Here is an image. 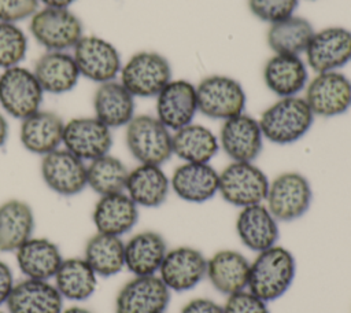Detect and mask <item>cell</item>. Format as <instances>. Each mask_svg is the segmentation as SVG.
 I'll list each match as a JSON object with an SVG mask.
<instances>
[{"label": "cell", "instance_id": "cell-41", "mask_svg": "<svg viewBox=\"0 0 351 313\" xmlns=\"http://www.w3.org/2000/svg\"><path fill=\"white\" fill-rule=\"evenodd\" d=\"M180 313H223V305L210 298H193L181 308Z\"/></svg>", "mask_w": 351, "mask_h": 313}, {"label": "cell", "instance_id": "cell-2", "mask_svg": "<svg viewBox=\"0 0 351 313\" xmlns=\"http://www.w3.org/2000/svg\"><path fill=\"white\" fill-rule=\"evenodd\" d=\"M259 126L263 139L273 144L287 146L300 140L313 126L314 114L299 96L280 97L262 114Z\"/></svg>", "mask_w": 351, "mask_h": 313}, {"label": "cell", "instance_id": "cell-39", "mask_svg": "<svg viewBox=\"0 0 351 313\" xmlns=\"http://www.w3.org/2000/svg\"><path fill=\"white\" fill-rule=\"evenodd\" d=\"M223 313H270L267 302L248 290L232 294L223 303Z\"/></svg>", "mask_w": 351, "mask_h": 313}, {"label": "cell", "instance_id": "cell-26", "mask_svg": "<svg viewBox=\"0 0 351 313\" xmlns=\"http://www.w3.org/2000/svg\"><path fill=\"white\" fill-rule=\"evenodd\" d=\"M266 86L278 97L298 96L308 80V71L299 55L276 54L263 67Z\"/></svg>", "mask_w": 351, "mask_h": 313}, {"label": "cell", "instance_id": "cell-18", "mask_svg": "<svg viewBox=\"0 0 351 313\" xmlns=\"http://www.w3.org/2000/svg\"><path fill=\"white\" fill-rule=\"evenodd\" d=\"M196 113V86L186 80H171L156 96V118L169 130L192 124Z\"/></svg>", "mask_w": 351, "mask_h": 313}, {"label": "cell", "instance_id": "cell-40", "mask_svg": "<svg viewBox=\"0 0 351 313\" xmlns=\"http://www.w3.org/2000/svg\"><path fill=\"white\" fill-rule=\"evenodd\" d=\"M38 10V0H0V22L16 23L32 18Z\"/></svg>", "mask_w": 351, "mask_h": 313}, {"label": "cell", "instance_id": "cell-16", "mask_svg": "<svg viewBox=\"0 0 351 313\" xmlns=\"http://www.w3.org/2000/svg\"><path fill=\"white\" fill-rule=\"evenodd\" d=\"M304 52L307 65L317 74L336 71L351 62V30L330 26L314 32Z\"/></svg>", "mask_w": 351, "mask_h": 313}, {"label": "cell", "instance_id": "cell-25", "mask_svg": "<svg viewBox=\"0 0 351 313\" xmlns=\"http://www.w3.org/2000/svg\"><path fill=\"white\" fill-rule=\"evenodd\" d=\"M169 247L155 231H141L125 242V268L133 276L158 275Z\"/></svg>", "mask_w": 351, "mask_h": 313}, {"label": "cell", "instance_id": "cell-33", "mask_svg": "<svg viewBox=\"0 0 351 313\" xmlns=\"http://www.w3.org/2000/svg\"><path fill=\"white\" fill-rule=\"evenodd\" d=\"M97 275L82 258H63L55 277L53 284L63 297L69 301H85L97 287Z\"/></svg>", "mask_w": 351, "mask_h": 313}, {"label": "cell", "instance_id": "cell-17", "mask_svg": "<svg viewBox=\"0 0 351 313\" xmlns=\"http://www.w3.org/2000/svg\"><path fill=\"white\" fill-rule=\"evenodd\" d=\"M219 147L234 162H254L263 148L259 121L241 113L225 119L219 130Z\"/></svg>", "mask_w": 351, "mask_h": 313}, {"label": "cell", "instance_id": "cell-45", "mask_svg": "<svg viewBox=\"0 0 351 313\" xmlns=\"http://www.w3.org/2000/svg\"><path fill=\"white\" fill-rule=\"evenodd\" d=\"M60 313H93V312L86 308H82V306H70V308L62 309Z\"/></svg>", "mask_w": 351, "mask_h": 313}, {"label": "cell", "instance_id": "cell-9", "mask_svg": "<svg viewBox=\"0 0 351 313\" xmlns=\"http://www.w3.org/2000/svg\"><path fill=\"white\" fill-rule=\"evenodd\" d=\"M43 96L44 91L32 70L14 66L0 74V106L8 115L22 121L41 108Z\"/></svg>", "mask_w": 351, "mask_h": 313}, {"label": "cell", "instance_id": "cell-14", "mask_svg": "<svg viewBox=\"0 0 351 313\" xmlns=\"http://www.w3.org/2000/svg\"><path fill=\"white\" fill-rule=\"evenodd\" d=\"M171 291L158 275L134 276L115 297V313H165Z\"/></svg>", "mask_w": 351, "mask_h": 313}, {"label": "cell", "instance_id": "cell-24", "mask_svg": "<svg viewBox=\"0 0 351 313\" xmlns=\"http://www.w3.org/2000/svg\"><path fill=\"white\" fill-rule=\"evenodd\" d=\"M92 221L96 232L121 237L137 224L138 206L126 192L103 195L93 207Z\"/></svg>", "mask_w": 351, "mask_h": 313}, {"label": "cell", "instance_id": "cell-37", "mask_svg": "<svg viewBox=\"0 0 351 313\" xmlns=\"http://www.w3.org/2000/svg\"><path fill=\"white\" fill-rule=\"evenodd\" d=\"M26 51L27 37L25 32L16 23L0 22V69L19 66Z\"/></svg>", "mask_w": 351, "mask_h": 313}, {"label": "cell", "instance_id": "cell-12", "mask_svg": "<svg viewBox=\"0 0 351 313\" xmlns=\"http://www.w3.org/2000/svg\"><path fill=\"white\" fill-rule=\"evenodd\" d=\"M44 184L58 195L74 196L86 187V163L66 148H56L41 158Z\"/></svg>", "mask_w": 351, "mask_h": 313}, {"label": "cell", "instance_id": "cell-28", "mask_svg": "<svg viewBox=\"0 0 351 313\" xmlns=\"http://www.w3.org/2000/svg\"><path fill=\"white\" fill-rule=\"evenodd\" d=\"M33 73L43 91L55 95L74 89L81 77L73 54L66 51H47L36 60Z\"/></svg>", "mask_w": 351, "mask_h": 313}, {"label": "cell", "instance_id": "cell-6", "mask_svg": "<svg viewBox=\"0 0 351 313\" xmlns=\"http://www.w3.org/2000/svg\"><path fill=\"white\" fill-rule=\"evenodd\" d=\"M121 84L136 97H156L171 81L169 60L154 51L133 54L121 67Z\"/></svg>", "mask_w": 351, "mask_h": 313}, {"label": "cell", "instance_id": "cell-38", "mask_svg": "<svg viewBox=\"0 0 351 313\" xmlns=\"http://www.w3.org/2000/svg\"><path fill=\"white\" fill-rule=\"evenodd\" d=\"M251 12L263 22L276 23L292 16L298 0H248Z\"/></svg>", "mask_w": 351, "mask_h": 313}, {"label": "cell", "instance_id": "cell-5", "mask_svg": "<svg viewBox=\"0 0 351 313\" xmlns=\"http://www.w3.org/2000/svg\"><path fill=\"white\" fill-rule=\"evenodd\" d=\"M29 29L34 40L47 51H66L84 36L81 19L69 8L44 7L30 18Z\"/></svg>", "mask_w": 351, "mask_h": 313}, {"label": "cell", "instance_id": "cell-3", "mask_svg": "<svg viewBox=\"0 0 351 313\" xmlns=\"http://www.w3.org/2000/svg\"><path fill=\"white\" fill-rule=\"evenodd\" d=\"M125 143L130 155L140 163L160 166L173 155L170 130L148 114L132 118L126 125Z\"/></svg>", "mask_w": 351, "mask_h": 313}, {"label": "cell", "instance_id": "cell-31", "mask_svg": "<svg viewBox=\"0 0 351 313\" xmlns=\"http://www.w3.org/2000/svg\"><path fill=\"white\" fill-rule=\"evenodd\" d=\"M34 213L21 199H8L0 205V251H16L33 236Z\"/></svg>", "mask_w": 351, "mask_h": 313}, {"label": "cell", "instance_id": "cell-10", "mask_svg": "<svg viewBox=\"0 0 351 313\" xmlns=\"http://www.w3.org/2000/svg\"><path fill=\"white\" fill-rule=\"evenodd\" d=\"M73 58L80 74L97 84L115 80L122 67L121 55L115 45L93 34L80 38L73 48Z\"/></svg>", "mask_w": 351, "mask_h": 313}, {"label": "cell", "instance_id": "cell-1", "mask_svg": "<svg viewBox=\"0 0 351 313\" xmlns=\"http://www.w3.org/2000/svg\"><path fill=\"white\" fill-rule=\"evenodd\" d=\"M295 275L293 254L287 247L274 244L256 253V257L250 262L247 290L269 303L281 298L291 288Z\"/></svg>", "mask_w": 351, "mask_h": 313}, {"label": "cell", "instance_id": "cell-19", "mask_svg": "<svg viewBox=\"0 0 351 313\" xmlns=\"http://www.w3.org/2000/svg\"><path fill=\"white\" fill-rule=\"evenodd\" d=\"M234 228L241 244L254 253L273 247L280 237L278 221L263 203L243 207L236 217Z\"/></svg>", "mask_w": 351, "mask_h": 313}, {"label": "cell", "instance_id": "cell-11", "mask_svg": "<svg viewBox=\"0 0 351 313\" xmlns=\"http://www.w3.org/2000/svg\"><path fill=\"white\" fill-rule=\"evenodd\" d=\"M303 99L314 115H341L351 107V80L339 71L319 73L306 85Z\"/></svg>", "mask_w": 351, "mask_h": 313}, {"label": "cell", "instance_id": "cell-35", "mask_svg": "<svg viewBox=\"0 0 351 313\" xmlns=\"http://www.w3.org/2000/svg\"><path fill=\"white\" fill-rule=\"evenodd\" d=\"M313 34V25L306 18L292 15L271 23L267 30V44L276 54L299 55L306 51Z\"/></svg>", "mask_w": 351, "mask_h": 313}, {"label": "cell", "instance_id": "cell-21", "mask_svg": "<svg viewBox=\"0 0 351 313\" xmlns=\"http://www.w3.org/2000/svg\"><path fill=\"white\" fill-rule=\"evenodd\" d=\"M219 173L210 163L184 162L170 177L171 191L189 203H204L218 194Z\"/></svg>", "mask_w": 351, "mask_h": 313}, {"label": "cell", "instance_id": "cell-22", "mask_svg": "<svg viewBox=\"0 0 351 313\" xmlns=\"http://www.w3.org/2000/svg\"><path fill=\"white\" fill-rule=\"evenodd\" d=\"M5 305L8 313H60L63 297L51 280L25 277L15 283Z\"/></svg>", "mask_w": 351, "mask_h": 313}, {"label": "cell", "instance_id": "cell-46", "mask_svg": "<svg viewBox=\"0 0 351 313\" xmlns=\"http://www.w3.org/2000/svg\"><path fill=\"white\" fill-rule=\"evenodd\" d=\"M0 313H4V312H0Z\"/></svg>", "mask_w": 351, "mask_h": 313}, {"label": "cell", "instance_id": "cell-36", "mask_svg": "<svg viewBox=\"0 0 351 313\" xmlns=\"http://www.w3.org/2000/svg\"><path fill=\"white\" fill-rule=\"evenodd\" d=\"M129 169L117 156L106 154L86 165L88 187L99 196L125 192Z\"/></svg>", "mask_w": 351, "mask_h": 313}, {"label": "cell", "instance_id": "cell-4", "mask_svg": "<svg viewBox=\"0 0 351 313\" xmlns=\"http://www.w3.org/2000/svg\"><path fill=\"white\" fill-rule=\"evenodd\" d=\"M269 178L252 162L229 163L219 173L218 194L225 202L236 207H247L266 200Z\"/></svg>", "mask_w": 351, "mask_h": 313}, {"label": "cell", "instance_id": "cell-34", "mask_svg": "<svg viewBox=\"0 0 351 313\" xmlns=\"http://www.w3.org/2000/svg\"><path fill=\"white\" fill-rule=\"evenodd\" d=\"M84 259L99 277H111L125 268V242L119 236L96 232L84 247Z\"/></svg>", "mask_w": 351, "mask_h": 313}, {"label": "cell", "instance_id": "cell-43", "mask_svg": "<svg viewBox=\"0 0 351 313\" xmlns=\"http://www.w3.org/2000/svg\"><path fill=\"white\" fill-rule=\"evenodd\" d=\"M8 137V121L7 118L0 113V148L5 144Z\"/></svg>", "mask_w": 351, "mask_h": 313}, {"label": "cell", "instance_id": "cell-32", "mask_svg": "<svg viewBox=\"0 0 351 313\" xmlns=\"http://www.w3.org/2000/svg\"><path fill=\"white\" fill-rule=\"evenodd\" d=\"M173 154L191 163H210L219 150L218 137L200 124H189L171 135Z\"/></svg>", "mask_w": 351, "mask_h": 313}, {"label": "cell", "instance_id": "cell-23", "mask_svg": "<svg viewBox=\"0 0 351 313\" xmlns=\"http://www.w3.org/2000/svg\"><path fill=\"white\" fill-rule=\"evenodd\" d=\"M64 121L48 110H38L23 118L19 126L21 144L32 154L45 155L62 144Z\"/></svg>", "mask_w": 351, "mask_h": 313}, {"label": "cell", "instance_id": "cell-15", "mask_svg": "<svg viewBox=\"0 0 351 313\" xmlns=\"http://www.w3.org/2000/svg\"><path fill=\"white\" fill-rule=\"evenodd\" d=\"M62 144L82 161H93L110 152L111 129L93 117H75L64 122Z\"/></svg>", "mask_w": 351, "mask_h": 313}, {"label": "cell", "instance_id": "cell-30", "mask_svg": "<svg viewBox=\"0 0 351 313\" xmlns=\"http://www.w3.org/2000/svg\"><path fill=\"white\" fill-rule=\"evenodd\" d=\"M93 111L110 129L126 126L134 117V96L121 81L99 84L93 93Z\"/></svg>", "mask_w": 351, "mask_h": 313}, {"label": "cell", "instance_id": "cell-20", "mask_svg": "<svg viewBox=\"0 0 351 313\" xmlns=\"http://www.w3.org/2000/svg\"><path fill=\"white\" fill-rule=\"evenodd\" d=\"M250 261L237 250L222 248L207 258L206 277L215 291L232 295L247 290Z\"/></svg>", "mask_w": 351, "mask_h": 313}, {"label": "cell", "instance_id": "cell-27", "mask_svg": "<svg viewBox=\"0 0 351 313\" xmlns=\"http://www.w3.org/2000/svg\"><path fill=\"white\" fill-rule=\"evenodd\" d=\"M16 265L26 279L51 280L55 277L63 257L52 240L47 237L27 239L15 251Z\"/></svg>", "mask_w": 351, "mask_h": 313}, {"label": "cell", "instance_id": "cell-29", "mask_svg": "<svg viewBox=\"0 0 351 313\" xmlns=\"http://www.w3.org/2000/svg\"><path fill=\"white\" fill-rule=\"evenodd\" d=\"M170 189V178L158 165L140 163L129 170L125 192L138 207L162 206Z\"/></svg>", "mask_w": 351, "mask_h": 313}, {"label": "cell", "instance_id": "cell-8", "mask_svg": "<svg viewBox=\"0 0 351 313\" xmlns=\"http://www.w3.org/2000/svg\"><path fill=\"white\" fill-rule=\"evenodd\" d=\"M197 111L211 119H229L244 113L247 95L241 84L222 74L203 78L196 86Z\"/></svg>", "mask_w": 351, "mask_h": 313}, {"label": "cell", "instance_id": "cell-13", "mask_svg": "<svg viewBox=\"0 0 351 313\" xmlns=\"http://www.w3.org/2000/svg\"><path fill=\"white\" fill-rule=\"evenodd\" d=\"M207 258L196 247L177 246L169 248L158 276L174 292L193 290L206 277Z\"/></svg>", "mask_w": 351, "mask_h": 313}, {"label": "cell", "instance_id": "cell-42", "mask_svg": "<svg viewBox=\"0 0 351 313\" xmlns=\"http://www.w3.org/2000/svg\"><path fill=\"white\" fill-rule=\"evenodd\" d=\"M14 286V273L10 265L0 259V305L7 302Z\"/></svg>", "mask_w": 351, "mask_h": 313}, {"label": "cell", "instance_id": "cell-44", "mask_svg": "<svg viewBox=\"0 0 351 313\" xmlns=\"http://www.w3.org/2000/svg\"><path fill=\"white\" fill-rule=\"evenodd\" d=\"M75 0H38V3H43L45 7H55V8H69L71 3Z\"/></svg>", "mask_w": 351, "mask_h": 313}, {"label": "cell", "instance_id": "cell-7", "mask_svg": "<svg viewBox=\"0 0 351 313\" xmlns=\"http://www.w3.org/2000/svg\"><path fill=\"white\" fill-rule=\"evenodd\" d=\"M265 202L278 222L295 221L303 217L311 206L310 181L299 172H284L270 181Z\"/></svg>", "mask_w": 351, "mask_h": 313}]
</instances>
